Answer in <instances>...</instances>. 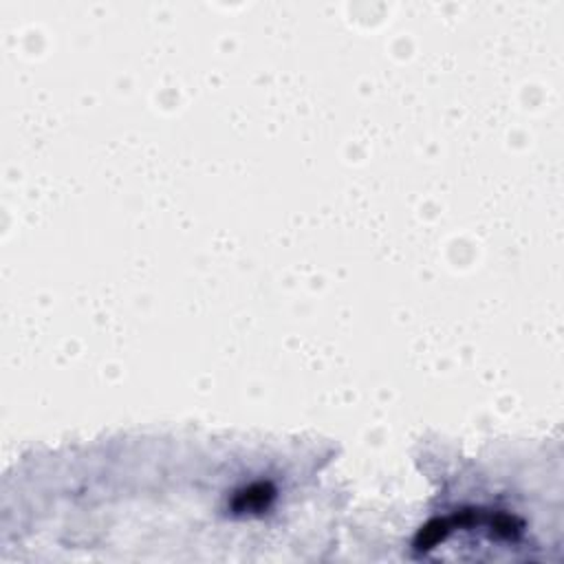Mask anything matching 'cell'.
<instances>
[{
  "label": "cell",
  "instance_id": "6da1fadb",
  "mask_svg": "<svg viewBox=\"0 0 564 564\" xmlns=\"http://www.w3.org/2000/svg\"><path fill=\"white\" fill-rule=\"evenodd\" d=\"M297 445L119 438L15 467L4 505L37 546H278L311 522L328 458Z\"/></svg>",
  "mask_w": 564,
  "mask_h": 564
}]
</instances>
